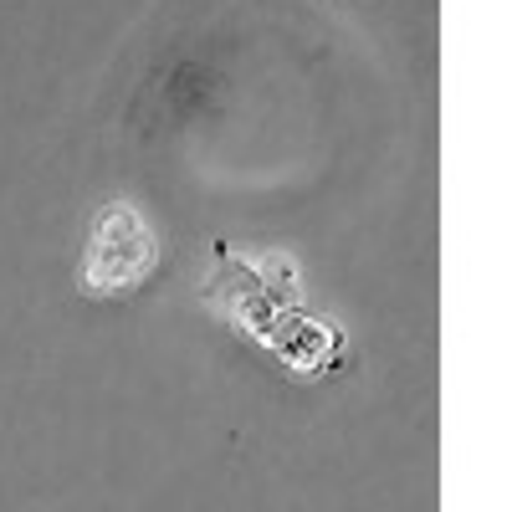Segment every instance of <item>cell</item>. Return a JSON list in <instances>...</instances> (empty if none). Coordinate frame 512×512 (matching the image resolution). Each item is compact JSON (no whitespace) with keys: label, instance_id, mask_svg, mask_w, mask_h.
<instances>
[]
</instances>
